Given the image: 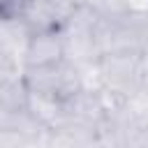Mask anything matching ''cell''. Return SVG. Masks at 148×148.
Here are the masks:
<instances>
[{"label": "cell", "mask_w": 148, "mask_h": 148, "mask_svg": "<svg viewBox=\"0 0 148 148\" xmlns=\"http://www.w3.org/2000/svg\"><path fill=\"white\" fill-rule=\"evenodd\" d=\"M51 2H60V5H72V2H76V0H51Z\"/></svg>", "instance_id": "cell-8"}, {"label": "cell", "mask_w": 148, "mask_h": 148, "mask_svg": "<svg viewBox=\"0 0 148 148\" xmlns=\"http://www.w3.org/2000/svg\"><path fill=\"white\" fill-rule=\"evenodd\" d=\"M146 148H148V146H146Z\"/></svg>", "instance_id": "cell-10"}, {"label": "cell", "mask_w": 148, "mask_h": 148, "mask_svg": "<svg viewBox=\"0 0 148 148\" xmlns=\"http://www.w3.org/2000/svg\"><path fill=\"white\" fill-rule=\"evenodd\" d=\"M62 35L60 28L32 32L25 51H23V67H37V65H51L62 60Z\"/></svg>", "instance_id": "cell-4"}, {"label": "cell", "mask_w": 148, "mask_h": 148, "mask_svg": "<svg viewBox=\"0 0 148 148\" xmlns=\"http://www.w3.org/2000/svg\"><path fill=\"white\" fill-rule=\"evenodd\" d=\"M21 79L28 88V92L49 95L56 99H67L76 90H81L79 69L76 65L67 62L65 58L51 65H37V67H23Z\"/></svg>", "instance_id": "cell-2"}, {"label": "cell", "mask_w": 148, "mask_h": 148, "mask_svg": "<svg viewBox=\"0 0 148 148\" xmlns=\"http://www.w3.org/2000/svg\"><path fill=\"white\" fill-rule=\"evenodd\" d=\"M23 72V62L12 56L5 46H0V81H7V79H16L21 76Z\"/></svg>", "instance_id": "cell-6"}, {"label": "cell", "mask_w": 148, "mask_h": 148, "mask_svg": "<svg viewBox=\"0 0 148 148\" xmlns=\"http://www.w3.org/2000/svg\"><path fill=\"white\" fill-rule=\"evenodd\" d=\"M102 90L123 97L134 99L141 90V51H118V53H104L97 60Z\"/></svg>", "instance_id": "cell-1"}, {"label": "cell", "mask_w": 148, "mask_h": 148, "mask_svg": "<svg viewBox=\"0 0 148 148\" xmlns=\"http://www.w3.org/2000/svg\"><path fill=\"white\" fill-rule=\"evenodd\" d=\"M134 99H139L148 106V49L141 51V90Z\"/></svg>", "instance_id": "cell-7"}, {"label": "cell", "mask_w": 148, "mask_h": 148, "mask_svg": "<svg viewBox=\"0 0 148 148\" xmlns=\"http://www.w3.org/2000/svg\"><path fill=\"white\" fill-rule=\"evenodd\" d=\"M28 106V88L21 76L0 81V111H14Z\"/></svg>", "instance_id": "cell-5"}, {"label": "cell", "mask_w": 148, "mask_h": 148, "mask_svg": "<svg viewBox=\"0 0 148 148\" xmlns=\"http://www.w3.org/2000/svg\"><path fill=\"white\" fill-rule=\"evenodd\" d=\"M72 5H60L51 0H2L0 16L23 23L30 32H42V30L60 28Z\"/></svg>", "instance_id": "cell-3"}, {"label": "cell", "mask_w": 148, "mask_h": 148, "mask_svg": "<svg viewBox=\"0 0 148 148\" xmlns=\"http://www.w3.org/2000/svg\"><path fill=\"white\" fill-rule=\"evenodd\" d=\"M95 148H106V146H102V143H99V141H97V143H95Z\"/></svg>", "instance_id": "cell-9"}]
</instances>
